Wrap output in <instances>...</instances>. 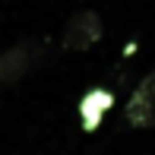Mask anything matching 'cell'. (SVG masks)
<instances>
[{
	"instance_id": "1",
	"label": "cell",
	"mask_w": 155,
	"mask_h": 155,
	"mask_svg": "<svg viewBox=\"0 0 155 155\" xmlns=\"http://www.w3.org/2000/svg\"><path fill=\"white\" fill-rule=\"evenodd\" d=\"M124 124L130 130H155V70L139 79L124 108Z\"/></svg>"
},
{
	"instance_id": "2",
	"label": "cell",
	"mask_w": 155,
	"mask_h": 155,
	"mask_svg": "<svg viewBox=\"0 0 155 155\" xmlns=\"http://www.w3.org/2000/svg\"><path fill=\"white\" fill-rule=\"evenodd\" d=\"M101 32H104L101 16L95 10H79L76 16H70L63 29V51H89L92 45H98Z\"/></svg>"
},
{
	"instance_id": "3",
	"label": "cell",
	"mask_w": 155,
	"mask_h": 155,
	"mask_svg": "<svg viewBox=\"0 0 155 155\" xmlns=\"http://www.w3.org/2000/svg\"><path fill=\"white\" fill-rule=\"evenodd\" d=\"M32 67V45H16L0 54V86L19 82Z\"/></svg>"
},
{
	"instance_id": "4",
	"label": "cell",
	"mask_w": 155,
	"mask_h": 155,
	"mask_svg": "<svg viewBox=\"0 0 155 155\" xmlns=\"http://www.w3.org/2000/svg\"><path fill=\"white\" fill-rule=\"evenodd\" d=\"M108 108H111V95H108V92H101V89L89 92V95L79 101V120H82V130H95V127L101 124V117L108 114Z\"/></svg>"
}]
</instances>
